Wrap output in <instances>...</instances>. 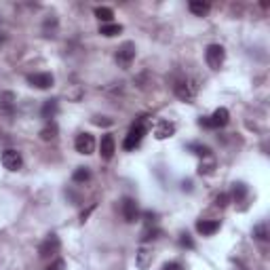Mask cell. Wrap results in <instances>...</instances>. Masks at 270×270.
I'll return each instance as SVG.
<instances>
[{"label": "cell", "mask_w": 270, "mask_h": 270, "mask_svg": "<svg viewBox=\"0 0 270 270\" xmlns=\"http://www.w3.org/2000/svg\"><path fill=\"white\" fill-rule=\"evenodd\" d=\"M190 150H194V154L196 156H202V158L211 156V150L207 148V146H201V144H190Z\"/></svg>", "instance_id": "cell-23"}, {"label": "cell", "mask_w": 270, "mask_h": 270, "mask_svg": "<svg viewBox=\"0 0 270 270\" xmlns=\"http://www.w3.org/2000/svg\"><path fill=\"white\" fill-rule=\"evenodd\" d=\"M40 114H42V118H47V120L55 118V114H57V100H49L45 106H42Z\"/></svg>", "instance_id": "cell-17"}, {"label": "cell", "mask_w": 270, "mask_h": 270, "mask_svg": "<svg viewBox=\"0 0 270 270\" xmlns=\"http://www.w3.org/2000/svg\"><path fill=\"white\" fill-rule=\"evenodd\" d=\"M232 196H235V202H243L245 196H247V186H245L243 182L235 184V192H232Z\"/></svg>", "instance_id": "cell-21"}, {"label": "cell", "mask_w": 270, "mask_h": 270, "mask_svg": "<svg viewBox=\"0 0 270 270\" xmlns=\"http://www.w3.org/2000/svg\"><path fill=\"white\" fill-rule=\"evenodd\" d=\"M196 230H199L202 236H211L219 230V222L218 219H201V222H196Z\"/></svg>", "instance_id": "cell-13"}, {"label": "cell", "mask_w": 270, "mask_h": 270, "mask_svg": "<svg viewBox=\"0 0 270 270\" xmlns=\"http://www.w3.org/2000/svg\"><path fill=\"white\" fill-rule=\"evenodd\" d=\"M188 9H190V13L199 15V17H205L207 13H209L211 7L207 2H201V0H192V2H188Z\"/></svg>", "instance_id": "cell-16"}, {"label": "cell", "mask_w": 270, "mask_h": 270, "mask_svg": "<svg viewBox=\"0 0 270 270\" xmlns=\"http://www.w3.org/2000/svg\"><path fill=\"white\" fill-rule=\"evenodd\" d=\"M0 161H2L4 169H9V171H17V169H21V165H23V158L17 150H4Z\"/></svg>", "instance_id": "cell-10"}, {"label": "cell", "mask_w": 270, "mask_h": 270, "mask_svg": "<svg viewBox=\"0 0 270 270\" xmlns=\"http://www.w3.org/2000/svg\"><path fill=\"white\" fill-rule=\"evenodd\" d=\"M57 131H59L57 125H55V122H49V125L40 131V139H45V142H51V139L57 137Z\"/></svg>", "instance_id": "cell-20"}, {"label": "cell", "mask_w": 270, "mask_h": 270, "mask_svg": "<svg viewBox=\"0 0 270 270\" xmlns=\"http://www.w3.org/2000/svg\"><path fill=\"white\" fill-rule=\"evenodd\" d=\"M28 83L36 89H51L55 84V78L51 72H34V74L28 76Z\"/></svg>", "instance_id": "cell-9"}, {"label": "cell", "mask_w": 270, "mask_h": 270, "mask_svg": "<svg viewBox=\"0 0 270 270\" xmlns=\"http://www.w3.org/2000/svg\"><path fill=\"white\" fill-rule=\"evenodd\" d=\"M133 59H135V45L133 42H122V45L116 49V61H118V66L129 68Z\"/></svg>", "instance_id": "cell-6"}, {"label": "cell", "mask_w": 270, "mask_h": 270, "mask_svg": "<svg viewBox=\"0 0 270 270\" xmlns=\"http://www.w3.org/2000/svg\"><path fill=\"white\" fill-rule=\"evenodd\" d=\"M93 122H95V125H112V120H110V118H106V116H97V118H93Z\"/></svg>", "instance_id": "cell-28"}, {"label": "cell", "mask_w": 270, "mask_h": 270, "mask_svg": "<svg viewBox=\"0 0 270 270\" xmlns=\"http://www.w3.org/2000/svg\"><path fill=\"white\" fill-rule=\"evenodd\" d=\"M163 270H184V266L180 262H169V264H165Z\"/></svg>", "instance_id": "cell-26"}, {"label": "cell", "mask_w": 270, "mask_h": 270, "mask_svg": "<svg viewBox=\"0 0 270 270\" xmlns=\"http://www.w3.org/2000/svg\"><path fill=\"white\" fill-rule=\"evenodd\" d=\"M218 205H219V207H226V205H228V194H219V196H218Z\"/></svg>", "instance_id": "cell-29"}, {"label": "cell", "mask_w": 270, "mask_h": 270, "mask_svg": "<svg viewBox=\"0 0 270 270\" xmlns=\"http://www.w3.org/2000/svg\"><path fill=\"white\" fill-rule=\"evenodd\" d=\"M173 133H175V125H173V122H169V120H158L156 122V127H154L156 139H167Z\"/></svg>", "instance_id": "cell-14"}, {"label": "cell", "mask_w": 270, "mask_h": 270, "mask_svg": "<svg viewBox=\"0 0 270 270\" xmlns=\"http://www.w3.org/2000/svg\"><path fill=\"white\" fill-rule=\"evenodd\" d=\"M253 235L260 238V241H266V238H268V235H266V226H257V228L253 230Z\"/></svg>", "instance_id": "cell-24"}, {"label": "cell", "mask_w": 270, "mask_h": 270, "mask_svg": "<svg viewBox=\"0 0 270 270\" xmlns=\"http://www.w3.org/2000/svg\"><path fill=\"white\" fill-rule=\"evenodd\" d=\"M120 213H122V218H125V222H129V224L137 222L139 219V207H137V202H135V199H122Z\"/></svg>", "instance_id": "cell-8"}, {"label": "cell", "mask_w": 270, "mask_h": 270, "mask_svg": "<svg viewBox=\"0 0 270 270\" xmlns=\"http://www.w3.org/2000/svg\"><path fill=\"white\" fill-rule=\"evenodd\" d=\"M152 260H154V253H152V249L139 247V251H137V268L139 270H146L152 264Z\"/></svg>", "instance_id": "cell-15"}, {"label": "cell", "mask_w": 270, "mask_h": 270, "mask_svg": "<svg viewBox=\"0 0 270 270\" xmlns=\"http://www.w3.org/2000/svg\"><path fill=\"white\" fill-rule=\"evenodd\" d=\"M173 89H175V95L180 97V100L192 101L196 91H199V84H196V81H190V78H180V81L173 84Z\"/></svg>", "instance_id": "cell-3"}, {"label": "cell", "mask_w": 270, "mask_h": 270, "mask_svg": "<svg viewBox=\"0 0 270 270\" xmlns=\"http://www.w3.org/2000/svg\"><path fill=\"white\" fill-rule=\"evenodd\" d=\"M89 177H91V173H89L87 167H78V169L74 171V175H72V180H74L76 184H81V182H87Z\"/></svg>", "instance_id": "cell-22"}, {"label": "cell", "mask_w": 270, "mask_h": 270, "mask_svg": "<svg viewBox=\"0 0 270 270\" xmlns=\"http://www.w3.org/2000/svg\"><path fill=\"white\" fill-rule=\"evenodd\" d=\"M228 120H230L228 110H226V108H218L211 116H202V118L199 120V125L205 127V129H219V127L228 125Z\"/></svg>", "instance_id": "cell-1"}, {"label": "cell", "mask_w": 270, "mask_h": 270, "mask_svg": "<svg viewBox=\"0 0 270 270\" xmlns=\"http://www.w3.org/2000/svg\"><path fill=\"white\" fill-rule=\"evenodd\" d=\"M93 209H95V205H91V207H89V209H87V211H83V216H81V222H84V219H87V218H89V213H91V211H93Z\"/></svg>", "instance_id": "cell-30"}, {"label": "cell", "mask_w": 270, "mask_h": 270, "mask_svg": "<svg viewBox=\"0 0 270 270\" xmlns=\"http://www.w3.org/2000/svg\"><path fill=\"white\" fill-rule=\"evenodd\" d=\"M64 268H66V262L64 260H55L47 270H64Z\"/></svg>", "instance_id": "cell-27"}, {"label": "cell", "mask_w": 270, "mask_h": 270, "mask_svg": "<svg viewBox=\"0 0 270 270\" xmlns=\"http://www.w3.org/2000/svg\"><path fill=\"white\" fill-rule=\"evenodd\" d=\"M15 101H17V97H15L13 91H0V114H2V116H13Z\"/></svg>", "instance_id": "cell-11"}, {"label": "cell", "mask_w": 270, "mask_h": 270, "mask_svg": "<svg viewBox=\"0 0 270 270\" xmlns=\"http://www.w3.org/2000/svg\"><path fill=\"white\" fill-rule=\"evenodd\" d=\"M74 148H76L78 154H84V156L93 154V152H95V137H93L91 133H81V135H76Z\"/></svg>", "instance_id": "cell-5"}, {"label": "cell", "mask_w": 270, "mask_h": 270, "mask_svg": "<svg viewBox=\"0 0 270 270\" xmlns=\"http://www.w3.org/2000/svg\"><path fill=\"white\" fill-rule=\"evenodd\" d=\"M144 135H146V125H144V120H137L131 129H129L125 142H122V148H125V150H135L139 144H142Z\"/></svg>", "instance_id": "cell-2"}, {"label": "cell", "mask_w": 270, "mask_h": 270, "mask_svg": "<svg viewBox=\"0 0 270 270\" xmlns=\"http://www.w3.org/2000/svg\"><path fill=\"white\" fill-rule=\"evenodd\" d=\"M114 152H116V142H114V135H103L101 137V142H100V154L103 161H110V158L114 156Z\"/></svg>", "instance_id": "cell-12"}, {"label": "cell", "mask_w": 270, "mask_h": 270, "mask_svg": "<svg viewBox=\"0 0 270 270\" xmlns=\"http://www.w3.org/2000/svg\"><path fill=\"white\" fill-rule=\"evenodd\" d=\"M122 32V26H118V23H101L100 26V34L101 36H116Z\"/></svg>", "instance_id": "cell-19"}, {"label": "cell", "mask_w": 270, "mask_h": 270, "mask_svg": "<svg viewBox=\"0 0 270 270\" xmlns=\"http://www.w3.org/2000/svg\"><path fill=\"white\" fill-rule=\"evenodd\" d=\"M180 245H182V247H190V249L194 247V243H192V238H190V235H182Z\"/></svg>", "instance_id": "cell-25"}, {"label": "cell", "mask_w": 270, "mask_h": 270, "mask_svg": "<svg viewBox=\"0 0 270 270\" xmlns=\"http://www.w3.org/2000/svg\"><path fill=\"white\" fill-rule=\"evenodd\" d=\"M95 17L100 19L101 23H112V17H114V11L110 7H97L95 9Z\"/></svg>", "instance_id": "cell-18"}, {"label": "cell", "mask_w": 270, "mask_h": 270, "mask_svg": "<svg viewBox=\"0 0 270 270\" xmlns=\"http://www.w3.org/2000/svg\"><path fill=\"white\" fill-rule=\"evenodd\" d=\"M224 57H226V51L222 45H209L205 51V61L211 70H219L224 64Z\"/></svg>", "instance_id": "cell-4"}, {"label": "cell", "mask_w": 270, "mask_h": 270, "mask_svg": "<svg viewBox=\"0 0 270 270\" xmlns=\"http://www.w3.org/2000/svg\"><path fill=\"white\" fill-rule=\"evenodd\" d=\"M59 247H61L59 236H57V235H47L45 241H42L40 247H38V255H40V257H51V255L57 253Z\"/></svg>", "instance_id": "cell-7"}]
</instances>
